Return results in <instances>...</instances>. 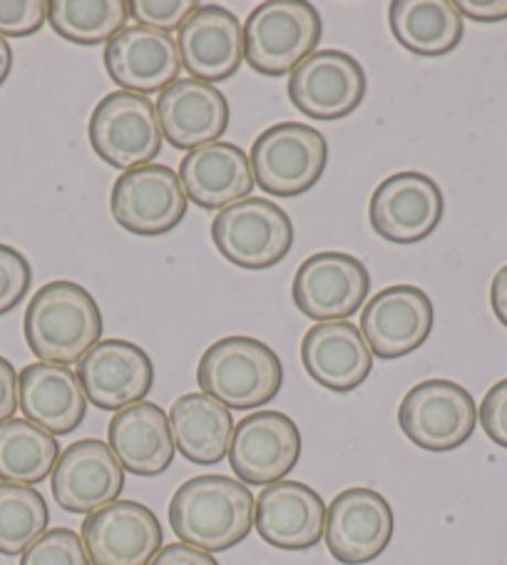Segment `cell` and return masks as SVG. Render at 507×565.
Listing matches in <instances>:
<instances>
[{
    "mask_svg": "<svg viewBox=\"0 0 507 565\" xmlns=\"http://www.w3.org/2000/svg\"><path fill=\"white\" fill-rule=\"evenodd\" d=\"M301 434L294 418L281 412H254L234 426L229 466L241 483L271 486L294 471Z\"/></svg>",
    "mask_w": 507,
    "mask_h": 565,
    "instance_id": "obj_13",
    "label": "cell"
},
{
    "mask_svg": "<svg viewBox=\"0 0 507 565\" xmlns=\"http://www.w3.org/2000/svg\"><path fill=\"white\" fill-rule=\"evenodd\" d=\"M51 511L33 486L0 481V553L23 555L47 531Z\"/></svg>",
    "mask_w": 507,
    "mask_h": 565,
    "instance_id": "obj_31",
    "label": "cell"
},
{
    "mask_svg": "<svg viewBox=\"0 0 507 565\" xmlns=\"http://www.w3.org/2000/svg\"><path fill=\"white\" fill-rule=\"evenodd\" d=\"M477 418H481L487 438H490L493 444L507 448V379L497 382L490 392L485 394Z\"/></svg>",
    "mask_w": 507,
    "mask_h": 565,
    "instance_id": "obj_36",
    "label": "cell"
},
{
    "mask_svg": "<svg viewBox=\"0 0 507 565\" xmlns=\"http://www.w3.org/2000/svg\"><path fill=\"white\" fill-rule=\"evenodd\" d=\"M212 239L234 267L261 271L287 259L294 247V222L271 200L249 198L214 217Z\"/></svg>",
    "mask_w": 507,
    "mask_h": 565,
    "instance_id": "obj_5",
    "label": "cell"
},
{
    "mask_svg": "<svg viewBox=\"0 0 507 565\" xmlns=\"http://www.w3.org/2000/svg\"><path fill=\"white\" fill-rule=\"evenodd\" d=\"M51 486L63 511L90 515L117 501L125 489V469L110 444L80 438L61 454Z\"/></svg>",
    "mask_w": 507,
    "mask_h": 565,
    "instance_id": "obj_18",
    "label": "cell"
},
{
    "mask_svg": "<svg viewBox=\"0 0 507 565\" xmlns=\"http://www.w3.org/2000/svg\"><path fill=\"white\" fill-rule=\"evenodd\" d=\"M47 21L45 0H0V35L25 38L41 31Z\"/></svg>",
    "mask_w": 507,
    "mask_h": 565,
    "instance_id": "obj_35",
    "label": "cell"
},
{
    "mask_svg": "<svg viewBox=\"0 0 507 565\" xmlns=\"http://www.w3.org/2000/svg\"><path fill=\"white\" fill-rule=\"evenodd\" d=\"M110 210L115 222L132 235H168L187 214L180 172L154 162L122 172L110 194Z\"/></svg>",
    "mask_w": 507,
    "mask_h": 565,
    "instance_id": "obj_9",
    "label": "cell"
},
{
    "mask_svg": "<svg viewBox=\"0 0 507 565\" xmlns=\"http://www.w3.org/2000/svg\"><path fill=\"white\" fill-rule=\"evenodd\" d=\"M33 281V269L21 252L0 245V317L13 311L25 299Z\"/></svg>",
    "mask_w": 507,
    "mask_h": 565,
    "instance_id": "obj_34",
    "label": "cell"
},
{
    "mask_svg": "<svg viewBox=\"0 0 507 565\" xmlns=\"http://www.w3.org/2000/svg\"><path fill=\"white\" fill-rule=\"evenodd\" d=\"M158 118L162 138H168L174 150L192 152L219 142L227 132L229 103L214 85L187 77L160 93Z\"/></svg>",
    "mask_w": 507,
    "mask_h": 565,
    "instance_id": "obj_22",
    "label": "cell"
},
{
    "mask_svg": "<svg viewBox=\"0 0 507 565\" xmlns=\"http://www.w3.org/2000/svg\"><path fill=\"white\" fill-rule=\"evenodd\" d=\"M105 67L127 93H162L177 83L182 57L172 35L132 25L105 45Z\"/></svg>",
    "mask_w": 507,
    "mask_h": 565,
    "instance_id": "obj_21",
    "label": "cell"
},
{
    "mask_svg": "<svg viewBox=\"0 0 507 565\" xmlns=\"http://www.w3.org/2000/svg\"><path fill=\"white\" fill-rule=\"evenodd\" d=\"M445 200L433 178L403 170L378 184L368 204L370 227L393 245H416L431 237L443 220Z\"/></svg>",
    "mask_w": 507,
    "mask_h": 565,
    "instance_id": "obj_11",
    "label": "cell"
},
{
    "mask_svg": "<svg viewBox=\"0 0 507 565\" xmlns=\"http://www.w3.org/2000/svg\"><path fill=\"white\" fill-rule=\"evenodd\" d=\"M80 539L95 565H150L162 551V525L148 505L115 501L87 515Z\"/></svg>",
    "mask_w": 507,
    "mask_h": 565,
    "instance_id": "obj_16",
    "label": "cell"
},
{
    "mask_svg": "<svg viewBox=\"0 0 507 565\" xmlns=\"http://www.w3.org/2000/svg\"><path fill=\"white\" fill-rule=\"evenodd\" d=\"M13 71V51L3 35H0V85L8 81V75Z\"/></svg>",
    "mask_w": 507,
    "mask_h": 565,
    "instance_id": "obj_41",
    "label": "cell"
},
{
    "mask_svg": "<svg viewBox=\"0 0 507 565\" xmlns=\"http://www.w3.org/2000/svg\"><path fill=\"white\" fill-rule=\"evenodd\" d=\"M391 33L406 51L423 57L453 53L463 41V15L451 0H396L388 8Z\"/></svg>",
    "mask_w": 507,
    "mask_h": 565,
    "instance_id": "obj_28",
    "label": "cell"
},
{
    "mask_svg": "<svg viewBox=\"0 0 507 565\" xmlns=\"http://www.w3.org/2000/svg\"><path fill=\"white\" fill-rule=\"evenodd\" d=\"M490 305L497 321L507 327V265L497 271L490 285Z\"/></svg>",
    "mask_w": 507,
    "mask_h": 565,
    "instance_id": "obj_40",
    "label": "cell"
},
{
    "mask_svg": "<svg viewBox=\"0 0 507 565\" xmlns=\"http://www.w3.org/2000/svg\"><path fill=\"white\" fill-rule=\"evenodd\" d=\"M254 525L274 548L309 551L324 539L326 503L306 483L277 481L259 493Z\"/></svg>",
    "mask_w": 507,
    "mask_h": 565,
    "instance_id": "obj_19",
    "label": "cell"
},
{
    "mask_svg": "<svg viewBox=\"0 0 507 565\" xmlns=\"http://www.w3.org/2000/svg\"><path fill=\"white\" fill-rule=\"evenodd\" d=\"M180 180L187 200L202 210H227L254 192L251 160L239 145L212 142L184 154Z\"/></svg>",
    "mask_w": 507,
    "mask_h": 565,
    "instance_id": "obj_23",
    "label": "cell"
},
{
    "mask_svg": "<svg viewBox=\"0 0 507 565\" xmlns=\"http://www.w3.org/2000/svg\"><path fill=\"white\" fill-rule=\"evenodd\" d=\"M117 461L134 476H160L174 461L170 416L158 404L140 402L122 408L107 426Z\"/></svg>",
    "mask_w": 507,
    "mask_h": 565,
    "instance_id": "obj_25",
    "label": "cell"
},
{
    "mask_svg": "<svg viewBox=\"0 0 507 565\" xmlns=\"http://www.w3.org/2000/svg\"><path fill=\"white\" fill-rule=\"evenodd\" d=\"M150 565H219L207 551L192 548L187 543H170L154 555Z\"/></svg>",
    "mask_w": 507,
    "mask_h": 565,
    "instance_id": "obj_38",
    "label": "cell"
},
{
    "mask_svg": "<svg viewBox=\"0 0 507 565\" xmlns=\"http://www.w3.org/2000/svg\"><path fill=\"white\" fill-rule=\"evenodd\" d=\"M254 182L274 198H296L321 180L328 162V145L304 122H279L254 140Z\"/></svg>",
    "mask_w": 507,
    "mask_h": 565,
    "instance_id": "obj_7",
    "label": "cell"
},
{
    "mask_svg": "<svg viewBox=\"0 0 507 565\" xmlns=\"http://www.w3.org/2000/svg\"><path fill=\"white\" fill-rule=\"evenodd\" d=\"M393 509L374 489L341 491L326 509L328 553L344 565L376 561L393 539Z\"/></svg>",
    "mask_w": 507,
    "mask_h": 565,
    "instance_id": "obj_15",
    "label": "cell"
},
{
    "mask_svg": "<svg viewBox=\"0 0 507 565\" xmlns=\"http://www.w3.org/2000/svg\"><path fill=\"white\" fill-rule=\"evenodd\" d=\"M319 41L321 15L306 0H267L244 23V57L261 75H291Z\"/></svg>",
    "mask_w": 507,
    "mask_h": 565,
    "instance_id": "obj_4",
    "label": "cell"
},
{
    "mask_svg": "<svg viewBox=\"0 0 507 565\" xmlns=\"http://www.w3.org/2000/svg\"><path fill=\"white\" fill-rule=\"evenodd\" d=\"M398 424L411 444L423 451L443 454L461 448L477 426L475 398L461 384L428 379L403 396Z\"/></svg>",
    "mask_w": 507,
    "mask_h": 565,
    "instance_id": "obj_8",
    "label": "cell"
},
{
    "mask_svg": "<svg viewBox=\"0 0 507 565\" xmlns=\"http://www.w3.org/2000/svg\"><path fill=\"white\" fill-rule=\"evenodd\" d=\"M95 154L117 170L152 164L162 152L158 105L148 95L110 93L97 103L87 125Z\"/></svg>",
    "mask_w": 507,
    "mask_h": 565,
    "instance_id": "obj_6",
    "label": "cell"
},
{
    "mask_svg": "<svg viewBox=\"0 0 507 565\" xmlns=\"http://www.w3.org/2000/svg\"><path fill=\"white\" fill-rule=\"evenodd\" d=\"M61 444L28 418L0 424V481L35 486L53 473Z\"/></svg>",
    "mask_w": 507,
    "mask_h": 565,
    "instance_id": "obj_29",
    "label": "cell"
},
{
    "mask_svg": "<svg viewBox=\"0 0 507 565\" xmlns=\"http://www.w3.org/2000/svg\"><path fill=\"white\" fill-rule=\"evenodd\" d=\"M301 362L316 384L346 394L366 382L374 369V354L360 329L350 321H324L306 331Z\"/></svg>",
    "mask_w": 507,
    "mask_h": 565,
    "instance_id": "obj_24",
    "label": "cell"
},
{
    "mask_svg": "<svg viewBox=\"0 0 507 565\" xmlns=\"http://www.w3.org/2000/svg\"><path fill=\"white\" fill-rule=\"evenodd\" d=\"M21 412L53 436L73 434L85 422L87 396L77 372L61 364H28L21 372Z\"/></svg>",
    "mask_w": 507,
    "mask_h": 565,
    "instance_id": "obj_26",
    "label": "cell"
},
{
    "mask_svg": "<svg viewBox=\"0 0 507 565\" xmlns=\"http://www.w3.org/2000/svg\"><path fill=\"white\" fill-rule=\"evenodd\" d=\"M125 0H53L47 3V21L53 31L75 45L110 43L125 31Z\"/></svg>",
    "mask_w": 507,
    "mask_h": 565,
    "instance_id": "obj_30",
    "label": "cell"
},
{
    "mask_svg": "<svg viewBox=\"0 0 507 565\" xmlns=\"http://www.w3.org/2000/svg\"><path fill=\"white\" fill-rule=\"evenodd\" d=\"M87 402L103 412H122L152 392L154 364L142 347L127 339H105L77 364Z\"/></svg>",
    "mask_w": 507,
    "mask_h": 565,
    "instance_id": "obj_17",
    "label": "cell"
},
{
    "mask_svg": "<svg viewBox=\"0 0 507 565\" xmlns=\"http://www.w3.org/2000/svg\"><path fill=\"white\" fill-rule=\"evenodd\" d=\"M25 342L45 364H80L103 337V311L85 287L71 279L35 291L23 319Z\"/></svg>",
    "mask_w": 507,
    "mask_h": 565,
    "instance_id": "obj_2",
    "label": "cell"
},
{
    "mask_svg": "<svg viewBox=\"0 0 507 565\" xmlns=\"http://www.w3.org/2000/svg\"><path fill=\"white\" fill-rule=\"evenodd\" d=\"M21 565H90L85 543L71 529L45 531L31 548L23 553Z\"/></svg>",
    "mask_w": 507,
    "mask_h": 565,
    "instance_id": "obj_32",
    "label": "cell"
},
{
    "mask_svg": "<svg viewBox=\"0 0 507 565\" xmlns=\"http://www.w3.org/2000/svg\"><path fill=\"white\" fill-rule=\"evenodd\" d=\"M21 374L6 356H0V424L11 422L21 406Z\"/></svg>",
    "mask_w": 507,
    "mask_h": 565,
    "instance_id": "obj_37",
    "label": "cell"
},
{
    "mask_svg": "<svg viewBox=\"0 0 507 565\" xmlns=\"http://www.w3.org/2000/svg\"><path fill=\"white\" fill-rule=\"evenodd\" d=\"M202 394L227 408L249 412L269 404L284 384V366L271 347L251 337H227L202 354L197 366Z\"/></svg>",
    "mask_w": 507,
    "mask_h": 565,
    "instance_id": "obj_3",
    "label": "cell"
},
{
    "mask_svg": "<svg viewBox=\"0 0 507 565\" xmlns=\"http://www.w3.org/2000/svg\"><path fill=\"white\" fill-rule=\"evenodd\" d=\"M366 73L344 51H316L289 77V97L299 113L314 120H341L366 97Z\"/></svg>",
    "mask_w": 507,
    "mask_h": 565,
    "instance_id": "obj_14",
    "label": "cell"
},
{
    "mask_svg": "<svg viewBox=\"0 0 507 565\" xmlns=\"http://www.w3.org/2000/svg\"><path fill=\"white\" fill-rule=\"evenodd\" d=\"M431 297L413 285H393L376 291L360 311V334L370 354L401 359L421 349L433 331Z\"/></svg>",
    "mask_w": 507,
    "mask_h": 565,
    "instance_id": "obj_12",
    "label": "cell"
},
{
    "mask_svg": "<svg viewBox=\"0 0 507 565\" xmlns=\"http://www.w3.org/2000/svg\"><path fill=\"white\" fill-rule=\"evenodd\" d=\"M197 8L199 6L194 0H132V3H127V11H130V18H134V23L168 35L180 31Z\"/></svg>",
    "mask_w": 507,
    "mask_h": 565,
    "instance_id": "obj_33",
    "label": "cell"
},
{
    "mask_svg": "<svg viewBox=\"0 0 507 565\" xmlns=\"http://www.w3.org/2000/svg\"><path fill=\"white\" fill-rule=\"evenodd\" d=\"M461 15L475 23H500L507 21V0H457Z\"/></svg>",
    "mask_w": 507,
    "mask_h": 565,
    "instance_id": "obj_39",
    "label": "cell"
},
{
    "mask_svg": "<svg viewBox=\"0 0 507 565\" xmlns=\"http://www.w3.org/2000/svg\"><path fill=\"white\" fill-rule=\"evenodd\" d=\"M254 495L229 476H194L174 491L170 525L192 548L222 553L239 545L254 529Z\"/></svg>",
    "mask_w": 507,
    "mask_h": 565,
    "instance_id": "obj_1",
    "label": "cell"
},
{
    "mask_svg": "<svg viewBox=\"0 0 507 565\" xmlns=\"http://www.w3.org/2000/svg\"><path fill=\"white\" fill-rule=\"evenodd\" d=\"M370 291L366 265L346 252H316L294 275L291 297L301 315L319 321H346Z\"/></svg>",
    "mask_w": 507,
    "mask_h": 565,
    "instance_id": "obj_10",
    "label": "cell"
},
{
    "mask_svg": "<svg viewBox=\"0 0 507 565\" xmlns=\"http://www.w3.org/2000/svg\"><path fill=\"white\" fill-rule=\"evenodd\" d=\"M182 67L194 81L222 83L239 73L244 61V28L222 6H199L177 33Z\"/></svg>",
    "mask_w": 507,
    "mask_h": 565,
    "instance_id": "obj_20",
    "label": "cell"
},
{
    "mask_svg": "<svg viewBox=\"0 0 507 565\" xmlns=\"http://www.w3.org/2000/svg\"><path fill=\"white\" fill-rule=\"evenodd\" d=\"M170 428L177 451L197 466H214L229 456L231 412L207 394H184L170 408Z\"/></svg>",
    "mask_w": 507,
    "mask_h": 565,
    "instance_id": "obj_27",
    "label": "cell"
}]
</instances>
